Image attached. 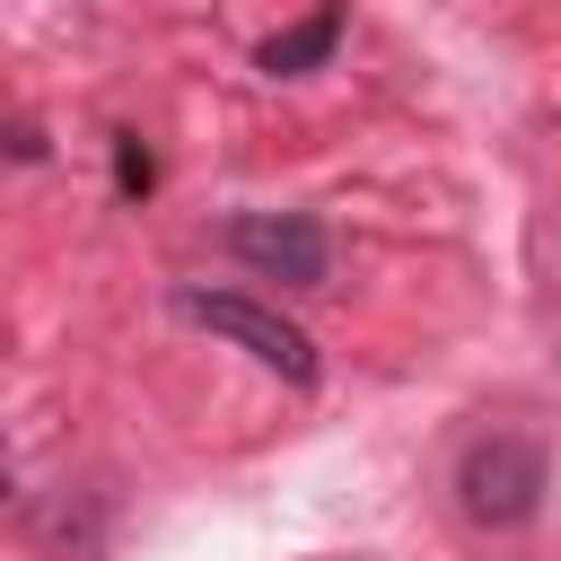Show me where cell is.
<instances>
[{
    "label": "cell",
    "instance_id": "5b68a950",
    "mask_svg": "<svg viewBox=\"0 0 561 561\" xmlns=\"http://www.w3.org/2000/svg\"><path fill=\"white\" fill-rule=\"evenodd\" d=\"M114 175H123V193H149V149H140L131 131L114 140Z\"/></svg>",
    "mask_w": 561,
    "mask_h": 561
},
{
    "label": "cell",
    "instance_id": "7a4b0ae2",
    "mask_svg": "<svg viewBox=\"0 0 561 561\" xmlns=\"http://www.w3.org/2000/svg\"><path fill=\"white\" fill-rule=\"evenodd\" d=\"M175 316L202 324V333H219V342H237V351H254L272 377L316 386V342H307L289 316H272V307H254V298H228V289H175Z\"/></svg>",
    "mask_w": 561,
    "mask_h": 561
},
{
    "label": "cell",
    "instance_id": "6da1fadb",
    "mask_svg": "<svg viewBox=\"0 0 561 561\" xmlns=\"http://www.w3.org/2000/svg\"><path fill=\"white\" fill-rule=\"evenodd\" d=\"M543 447L535 438H517V430H491V438H473L465 447V465H456V508L473 517V526H491V535H508V526H526L535 508H543Z\"/></svg>",
    "mask_w": 561,
    "mask_h": 561
},
{
    "label": "cell",
    "instance_id": "277c9868",
    "mask_svg": "<svg viewBox=\"0 0 561 561\" xmlns=\"http://www.w3.org/2000/svg\"><path fill=\"white\" fill-rule=\"evenodd\" d=\"M333 44H342V9H316V18H298L289 35L263 44V70H272V79H298V70H316Z\"/></svg>",
    "mask_w": 561,
    "mask_h": 561
},
{
    "label": "cell",
    "instance_id": "3957f363",
    "mask_svg": "<svg viewBox=\"0 0 561 561\" xmlns=\"http://www.w3.org/2000/svg\"><path fill=\"white\" fill-rule=\"evenodd\" d=\"M228 254L254 263L280 289H316L324 263H333V245H324V228L307 210H245V219H228Z\"/></svg>",
    "mask_w": 561,
    "mask_h": 561
}]
</instances>
